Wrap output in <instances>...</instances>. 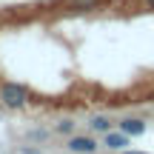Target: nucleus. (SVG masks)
I'll list each match as a JSON object with an SVG mask.
<instances>
[{
  "mask_svg": "<svg viewBox=\"0 0 154 154\" xmlns=\"http://www.w3.org/2000/svg\"><path fill=\"white\" fill-rule=\"evenodd\" d=\"M66 149L72 151V154H94V151L100 149V143L91 137V134H72L69 143H66Z\"/></svg>",
  "mask_w": 154,
  "mask_h": 154,
  "instance_id": "obj_2",
  "label": "nucleus"
},
{
  "mask_svg": "<svg viewBox=\"0 0 154 154\" xmlns=\"http://www.w3.org/2000/svg\"><path fill=\"white\" fill-rule=\"evenodd\" d=\"M88 128H91L94 134H109V131H111V117H106V114H94L91 120H88Z\"/></svg>",
  "mask_w": 154,
  "mask_h": 154,
  "instance_id": "obj_5",
  "label": "nucleus"
},
{
  "mask_svg": "<svg viewBox=\"0 0 154 154\" xmlns=\"http://www.w3.org/2000/svg\"><path fill=\"white\" fill-rule=\"evenodd\" d=\"M100 0H69V6L72 9H94Z\"/></svg>",
  "mask_w": 154,
  "mask_h": 154,
  "instance_id": "obj_6",
  "label": "nucleus"
},
{
  "mask_svg": "<svg viewBox=\"0 0 154 154\" xmlns=\"http://www.w3.org/2000/svg\"><path fill=\"white\" fill-rule=\"evenodd\" d=\"M123 154H146V151H123Z\"/></svg>",
  "mask_w": 154,
  "mask_h": 154,
  "instance_id": "obj_9",
  "label": "nucleus"
},
{
  "mask_svg": "<svg viewBox=\"0 0 154 154\" xmlns=\"http://www.w3.org/2000/svg\"><path fill=\"white\" fill-rule=\"evenodd\" d=\"M146 6H149V9H154V0H146Z\"/></svg>",
  "mask_w": 154,
  "mask_h": 154,
  "instance_id": "obj_8",
  "label": "nucleus"
},
{
  "mask_svg": "<svg viewBox=\"0 0 154 154\" xmlns=\"http://www.w3.org/2000/svg\"><path fill=\"white\" fill-rule=\"evenodd\" d=\"M103 146H106V149H111V151H126L128 134L126 131H109V134H103Z\"/></svg>",
  "mask_w": 154,
  "mask_h": 154,
  "instance_id": "obj_3",
  "label": "nucleus"
},
{
  "mask_svg": "<svg viewBox=\"0 0 154 154\" xmlns=\"http://www.w3.org/2000/svg\"><path fill=\"white\" fill-rule=\"evenodd\" d=\"M120 131H126L128 137H140V134L146 131V123L140 120V117H123L120 120Z\"/></svg>",
  "mask_w": 154,
  "mask_h": 154,
  "instance_id": "obj_4",
  "label": "nucleus"
},
{
  "mask_svg": "<svg viewBox=\"0 0 154 154\" xmlns=\"http://www.w3.org/2000/svg\"><path fill=\"white\" fill-rule=\"evenodd\" d=\"M0 103L6 109H23L29 103V88L23 83H3L0 86Z\"/></svg>",
  "mask_w": 154,
  "mask_h": 154,
  "instance_id": "obj_1",
  "label": "nucleus"
},
{
  "mask_svg": "<svg viewBox=\"0 0 154 154\" xmlns=\"http://www.w3.org/2000/svg\"><path fill=\"white\" fill-rule=\"evenodd\" d=\"M54 128H57L60 134H72V131H74V120H69V117H66V120H60Z\"/></svg>",
  "mask_w": 154,
  "mask_h": 154,
  "instance_id": "obj_7",
  "label": "nucleus"
}]
</instances>
